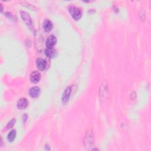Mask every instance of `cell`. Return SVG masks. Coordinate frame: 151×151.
Here are the masks:
<instances>
[{
    "mask_svg": "<svg viewBox=\"0 0 151 151\" xmlns=\"http://www.w3.org/2000/svg\"><path fill=\"white\" fill-rule=\"evenodd\" d=\"M20 14H21V17L24 21L26 24L30 28V29H32L33 28V22L30 16L29 15V14H28L26 11H21L20 12Z\"/></svg>",
    "mask_w": 151,
    "mask_h": 151,
    "instance_id": "cell-1",
    "label": "cell"
},
{
    "mask_svg": "<svg viewBox=\"0 0 151 151\" xmlns=\"http://www.w3.org/2000/svg\"><path fill=\"white\" fill-rule=\"evenodd\" d=\"M72 92V87L71 86H68L64 90L63 96H62V101L64 103H66L68 102L70 96V94Z\"/></svg>",
    "mask_w": 151,
    "mask_h": 151,
    "instance_id": "cell-5",
    "label": "cell"
},
{
    "mask_svg": "<svg viewBox=\"0 0 151 151\" xmlns=\"http://www.w3.org/2000/svg\"><path fill=\"white\" fill-rule=\"evenodd\" d=\"M36 66L40 70L43 71L45 68L46 66H47V63H46V62L44 59L39 58V59H37L36 60Z\"/></svg>",
    "mask_w": 151,
    "mask_h": 151,
    "instance_id": "cell-9",
    "label": "cell"
},
{
    "mask_svg": "<svg viewBox=\"0 0 151 151\" xmlns=\"http://www.w3.org/2000/svg\"><path fill=\"white\" fill-rule=\"evenodd\" d=\"M85 145L86 146H91V145L93 143V134L90 131L87 132L85 137Z\"/></svg>",
    "mask_w": 151,
    "mask_h": 151,
    "instance_id": "cell-7",
    "label": "cell"
},
{
    "mask_svg": "<svg viewBox=\"0 0 151 151\" xmlns=\"http://www.w3.org/2000/svg\"><path fill=\"white\" fill-rule=\"evenodd\" d=\"M56 42H57V40L56 37L54 36H50L47 39V41H46V44H45L46 47L49 49H53V47L55 45Z\"/></svg>",
    "mask_w": 151,
    "mask_h": 151,
    "instance_id": "cell-4",
    "label": "cell"
},
{
    "mask_svg": "<svg viewBox=\"0 0 151 151\" xmlns=\"http://www.w3.org/2000/svg\"><path fill=\"white\" fill-rule=\"evenodd\" d=\"M43 27L44 30H45V31L50 32L53 28L52 22L49 20H45L43 22Z\"/></svg>",
    "mask_w": 151,
    "mask_h": 151,
    "instance_id": "cell-10",
    "label": "cell"
},
{
    "mask_svg": "<svg viewBox=\"0 0 151 151\" xmlns=\"http://www.w3.org/2000/svg\"><path fill=\"white\" fill-rule=\"evenodd\" d=\"M41 74L39 72L35 71L31 73L30 76V81L33 83H37L40 80Z\"/></svg>",
    "mask_w": 151,
    "mask_h": 151,
    "instance_id": "cell-3",
    "label": "cell"
},
{
    "mask_svg": "<svg viewBox=\"0 0 151 151\" xmlns=\"http://www.w3.org/2000/svg\"><path fill=\"white\" fill-rule=\"evenodd\" d=\"M40 92H41L40 89L37 86H35L30 89L29 91V94L31 98H36L38 96H39Z\"/></svg>",
    "mask_w": 151,
    "mask_h": 151,
    "instance_id": "cell-6",
    "label": "cell"
},
{
    "mask_svg": "<svg viewBox=\"0 0 151 151\" xmlns=\"http://www.w3.org/2000/svg\"><path fill=\"white\" fill-rule=\"evenodd\" d=\"M70 14L74 20H79L82 17V12L79 8L75 7H70L68 8Z\"/></svg>",
    "mask_w": 151,
    "mask_h": 151,
    "instance_id": "cell-2",
    "label": "cell"
},
{
    "mask_svg": "<svg viewBox=\"0 0 151 151\" xmlns=\"http://www.w3.org/2000/svg\"><path fill=\"white\" fill-rule=\"evenodd\" d=\"M45 55L47 56V57H49L50 58H52L56 56V51L53 49H47V50H45Z\"/></svg>",
    "mask_w": 151,
    "mask_h": 151,
    "instance_id": "cell-12",
    "label": "cell"
},
{
    "mask_svg": "<svg viewBox=\"0 0 151 151\" xmlns=\"http://www.w3.org/2000/svg\"><path fill=\"white\" fill-rule=\"evenodd\" d=\"M16 121V119H12L10 122H9L8 123L7 126H6V129L8 130V129L11 128V127H12L14 126V125L15 124Z\"/></svg>",
    "mask_w": 151,
    "mask_h": 151,
    "instance_id": "cell-13",
    "label": "cell"
},
{
    "mask_svg": "<svg viewBox=\"0 0 151 151\" xmlns=\"http://www.w3.org/2000/svg\"><path fill=\"white\" fill-rule=\"evenodd\" d=\"M16 136V131L14 129L12 130L9 132V133L8 135V136H7L8 141L10 142H13Z\"/></svg>",
    "mask_w": 151,
    "mask_h": 151,
    "instance_id": "cell-11",
    "label": "cell"
},
{
    "mask_svg": "<svg viewBox=\"0 0 151 151\" xmlns=\"http://www.w3.org/2000/svg\"><path fill=\"white\" fill-rule=\"evenodd\" d=\"M28 104V100L26 98H21L17 102V108L19 109H24L26 108Z\"/></svg>",
    "mask_w": 151,
    "mask_h": 151,
    "instance_id": "cell-8",
    "label": "cell"
}]
</instances>
